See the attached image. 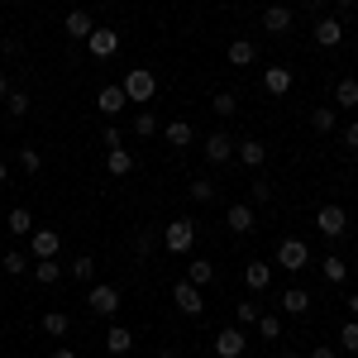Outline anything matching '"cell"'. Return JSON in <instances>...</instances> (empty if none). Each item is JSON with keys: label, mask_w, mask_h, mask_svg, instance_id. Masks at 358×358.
Segmentation results:
<instances>
[{"label": "cell", "mask_w": 358, "mask_h": 358, "mask_svg": "<svg viewBox=\"0 0 358 358\" xmlns=\"http://www.w3.org/2000/svg\"><path fill=\"white\" fill-rule=\"evenodd\" d=\"M192 201L210 206V201H215V182H210V177H192Z\"/></svg>", "instance_id": "cell-34"}, {"label": "cell", "mask_w": 358, "mask_h": 358, "mask_svg": "<svg viewBox=\"0 0 358 358\" xmlns=\"http://www.w3.org/2000/svg\"><path fill=\"white\" fill-rule=\"evenodd\" d=\"M106 5H115V0H106Z\"/></svg>", "instance_id": "cell-54"}, {"label": "cell", "mask_w": 358, "mask_h": 358, "mask_svg": "<svg viewBox=\"0 0 358 358\" xmlns=\"http://www.w3.org/2000/svg\"><path fill=\"white\" fill-rule=\"evenodd\" d=\"M344 358H358V354H344Z\"/></svg>", "instance_id": "cell-53"}, {"label": "cell", "mask_w": 358, "mask_h": 358, "mask_svg": "<svg viewBox=\"0 0 358 358\" xmlns=\"http://www.w3.org/2000/svg\"><path fill=\"white\" fill-rule=\"evenodd\" d=\"M10 91H15V86H10V77H5V72H0V101H5V96H10Z\"/></svg>", "instance_id": "cell-45"}, {"label": "cell", "mask_w": 358, "mask_h": 358, "mask_svg": "<svg viewBox=\"0 0 358 358\" xmlns=\"http://www.w3.org/2000/svg\"><path fill=\"white\" fill-rule=\"evenodd\" d=\"M229 153H234V138L224 134V129L206 134V158H210V163H229Z\"/></svg>", "instance_id": "cell-17"}, {"label": "cell", "mask_w": 358, "mask_h": 358, "mask_svg": "<svg viewBox=\"0 0 358 358\" xmlns=\"http://www.w3.org/2000/svg\"><path fill=\"white\" fill-rule=\"evenodd\" d=\"M263 91L268 96H287L292 91V67H268L263 72Z\"/></svg>", "instance_id": "cell-19"}, {"label": "cell", "mask_w": 358, "mask_h": 358, "mask_svg": "<svg viewBox=\"0 0 358 358\" xmlns=\"http://www.w3.org/2000/svg\"><path fill=\"white\" fill-rule=\"evenodd\" d=\"M334 106H344V110L358 106V77H339L334 82Z\"/></svg>", "instance_id": "cell-25"}, {"label": "cell", "mask_w": 358, "mask_h": 358, "mask_svg": "<svg viewBox=\"0 0 358 358\" xmlns=\"http://www.w3.org/2000/svg\"><path fill=\"white\" fill-rule=\"evenodd\" d=\"M258 334H263V339H282V315L263 310V315H258Z\"/></svg>", "instance_id": "cell-35"}, {"label": "cell", "mask_w": 358, "mask_h": 358, "mask_svg": "<svg viewBox=\"0 0 358 358\" xmlns=\"http://www.w3.org/2000/svg\"><path fill=\"white\" fill-rule=\"evenodd\" d=\"M129 349H134V330H124V325H110V330H106V354H110V358H124Z\"/></svg>", "instance_id": "cell-15"}, {"label": "cell", "mask_w": 358, "mask_h": 358, "mask_svg": "<svg viewBox=\"0 0 358 358\" xmlns=\"http://www.w3.org/2000/svg\"><path fill=\"white\" fill-rule=\"evenodd\" d=\"M86 306H91L96 315H115V310L124 306V292H120L115 282H91V287H86Z\"/></svg>", "instance_id": "cell-2"}, {"label": "cell", "mask_w": 358, "mask_h": 358, "mask_svg": "<svg viewBox=\"0 0 358 358\" xmlns=\"http://www.w3.org/2000/svg\"><path fill=\"white\" fill-rule=\"evenodd\" d=\"M172 306H177L182 315H192V320H196V315L206 310V296H201V287H192V282L182 277V282L172 287Z\"/></svg>", "instance_id": "cell-6"}, {"label": "cell", "mask_w": 358, "mask_h": 358, "mask_svg": "<svg viewBox=\"0 0 358 358\" xmlns=\"http://www.w3.org/2000/svg\"><path fill=\"white\" fill-rule=\"evenodd\" d=\"M86 53L91 57H115L120 53V34H115V29H91V38H86Z\"/></svg>", "instance_id": "cell-9"}, {"label": "cell", "mask_w": 358, "mask_h": 358, "mask_svg": "<svg viewBox=\"0 0 358 358\" xmlns=\"http://www.w3.org/2000/svg\"><path fill=\"white\" fill-rule=\"evenodd\" d=\"M20 167H24V172H38V167H43V153H38V148H20Z\"/></svg>", "instance_id": "cell-40"}, {"label": "cell", "mask_w": 358, "mask_h": 358, "mask_svg": "<svg viewBox=\"0 0 358 358\" xmlns=\"http://www.w3.org/2000/svg\"><path fill=\"white\" fill-rule=\"evenodd\" d=\"M310 358H339V354H334V349H315Z\"/></svg>", "instance_id": "cell-47"}, {"label": "cell", "mask_w": 358, "mask_h": 358, "mask_svg": "<svg viewBox=\"0 0 358 358\" xmlns=\"http://www.w3.org/2000/svg\"><path fill=\"white\" fill-rule=\"evenodd\" d=\"M106 172H110V177H129V172H134V153H129L124 143L106 148Z\"/></svg>", "instance_id": "cell-14"}, {"label": "cell", "mask_w": 358, "mask_h": 358, "mask_svg": "<svg viewBox=\"0 0 358 358\" xmlns=\"http://www.w3.org/2000/svg\"><path fill=\"white\" fill-rule=\"evenodd\" d=\"M224 220H229L234 234H248V229L258 224V215H253V206H229V215H224Z\"/></svg>", "instance_id": "cell-27"}, {"label": "cell", "mask_w": 358, "mask_h": 358, "mask_svg": "<svg viewBox=\"0 0 358 358\" xmlns=\"http://www.w3.org/2000/svg\"><path fill=\"white\" fill-rule=\"evenodd\" d=\"M38 330H43V334H53V339H62V334L72 330V320H67V315H62V310H48V315H43V320H38Z\"/></svg>", "instance_id": "cell-29"}, {"label": "cell", "mask_w": 358, "mask_h": 358, "mask_svg": "<svg viewBox=\"0 0 358 358\" xmlns=\"http://www.w3.org/2000/svg\"><path fill=\"white\" fill-rule=\"evenodd\" d=\"M277 301H282V310H287V315H306V310H310V292H306V287H287Z\"/></svg>", "instance_id": "cell-21"}, {"label": "cell", "mask_w": 358, "mask_h": 358, "mask_svg": "<svg viewBox=\"0 0 358 358\" xmlns=\"http://www.w3.org/2000/svg\"><path fill=\"white\" fill-rule=\"evenodd\" d=\"M339 344H344V354H358V320H344V330H339Z\"/></svg>", "instance_id": "cell-39"}, {"label": "cell", "mask_w": 358, "mask_h": 358, "mask_svg": "<svg viewBox=\"0 0 358 358\" xmlns=\"http://www.w3.org/2000/svg\"><path fill=\"white\" fill-rule=\"evenodd\" d=\"M0 268L10 277H24L29 273V253H20V248H10V253H0Z\"/></svg>", "instance_id": "cell-31"}, {"label": "cell", "mask_w": 358, "mask_h": 358, "mask_svg": "<svg viewBox=\"0 0 358 358\" xmlns=\"http://www.w3.org/2000/svg\"><path fill=\"white\" fill-rule=\"evenodd\" d=\"M282 358H296V354H282Z\"/></svg>", "instance_id": "cell-51"}, {"label": "cell", "mask_w": 358, "mask_h": 358, "mask_svg": "<svg viewBox=\"0 0 358 358\" xmlns=\"http://www.w3.org/2000/svg\"><path fill=\"white\" fill-rule=\"evenodd\" d=\"M306 263H310V248H306L301 239H282V244H277V268H282V273H301Z\"/></svg>", "instance_id": "cell-5"}, {"label": "cell", "mask_w": 358, "mask_h": 358, "mask_svg": "<svg viewBox=\"0 0 358 358\" xmlns=\"http://www.w3.org/2000/svg\"><path fill=\"white\" fill-rule=\"evenodd\" d=\"M315 229H320L325 239H344V234H349V215H344V206H320V210H315Z\"/></svg>", "instance_id": "cell-4"}, {"label": "cell", "mask_w": 358, "mask_h": 358, "mask_svg": "<svg viewBox=\"0 0 358 358\" xmlns=\"http://www.w3.org/2000/svg\"><path fill=\"white\" fill-rule=\"evenodd\" d=\"M158 358H182V354H177V349H163V354H158Z\"/></svg>", "instance_id": "cell-49"}, {"label": "cell", "mask_w": 358, "mask_h": 358, "mask_svg": "<svg viewBox=\"0 0 358 358\" xmlns=\"http://www.w3.org/2000/svg\"><path fill=\"white\" fill-rule=\"evenodd\" d=\"M248 196H253V206H268V201H273V182H253Z\"/></svg>", "instance_id": "cell-41"}, {"label": "cell", "mask_w": 358, "mask_h": 358, "mask_svg": "<svg viewBox=\"0 0 358 358\" xmlns=\"http://www.w3.org/2000/svg\"><path fill=\"white\" fill-rule=\"evenodd\" d=\"M62 29H67V38H77V43H86V38H91V29H96V20H91V10H67V20H62Z\"/></svg>", "instance_id": "cell-11"}, {"label": "cell", "mask_w": 358, "mask_h": 358, "mask_svg": "<svg viewBox=\"0 0 358 358\" xmlns=\"http://www.w3.org/2000/svg\"><path fill=\"white\" fill-rule=\"evenodd\" d=\"M101 143H106V148H115V143H124V138H120V129H115V124H106V134H101Z\"/></svg>", "instance_id": "cell-42"}, {"label": "cell", "mask_w": 358, "mask_h": 358, "mask_svg": "<svg viewBox=\"0 0 358 358\" xmlns=\"http://www.w3.org/2000/svg\"><path fill=\"white\" fill-rule=\"evenodd\" d=\"M57 248H62V234L34 224V234H29V258H57Z\"/></svg>", "instance_id": "cell-8"}, {"label": "cell", "mask_w": 358, "mask_h": 358, "mask_svg": "<svg viewBox=\"0 0 358 358\" xmlns=\"http://www.w3.org/2000/svg\"><path fill=\"white\" fill-rule=\"evenodd\" d=\"M163 244H167V253L187 258V253H192V244H196V220H167Z\"/></svg>", "instance_id": "cell-3"}, {"label": "cell", "mask_w": 358, "mask_h": 358, "mask_svg": "<svg viewBox=\"0 0 358 358\" xmlns=\"http://www.w3.org/2000/svg\"><path fill=\"white\" fill-rule=\"evenodd\" d=\"M0 106H5V110L15 115V120H24V115H29V96H24V91H10V96H5Z\"/></svg>", "instance_id": "cell-36"}, {"label": "cell", "mask_w": 358, "mask_h": 358, "mask_svg": "<svg viewBox=\"0 0 358 358\" xmlns=\"http://www.w3.org/2000/svg\"><path fill=\"white\" fill-rule=\"evenodd\" d=\"M53 358H77V349H53Z\"/></svg>", "instance_id": "cell-46"}, {"label": "cell", "mask_w": 358, "mask_h": 358, "mask_svg": "<svg viewBox=\"0 0 358 358\" xmlns=\"http://www.w3.org/2000/svg\"><path fill=\"white\" fill-rule=\"evenodd\" d=\"M124 106H129V96H124V86H101V96H96V110L101 115H120L124 110Z\"/></svg>", "instance_id": "cell-13"}, {"label": "cell", "mask_w": 358, "mask_h": 358, "mask_svg": "<svg viewBox=\"0 0 358 358\" xmlns=\"http://www.w3.org/2000/svg\"><path fill=\"white\" fill-rule=\"evenodd\" d=\"M354 57H358V43H354Z\"/></svg>", "instance_id": "cell-52"}, {"label": "cell", "mask_w": 358, "mask_h": 358, "mask_svg": "<svg viewBox=\"0 0 358 358\" xmlns=\"http://www.w3.org/2000/svg\"><path fill=\"white\" fill-rule=\"evenodd\" d=\"M187 282L192 287H210L215 282V263L210 258H187Z\"/></svg>", "instance_id": "cell-20"}, {"label": "cell", "mask_w": 358, "mask_h": 358, "mask_svg": "<svg viewBox=\"0 0 358 358\" xmlns=\"http://www.w3.org/2000/svg\"><path fill=\"white\" fill-rule=\"evenodd\" d=\"M244 282H248V292H268V287H273V263L253 258V263L244 268Z\"/></svg>", "instance_id": "cell-16"}, {"label": "cell", "mask_w": 358, "mask_h": 358, "mask_svg": "<svg viewBox=\"0 0 358 358\" xmlns=\"http://www.w3.org/2000/svg\"><path fill=\"white\" fill-rule=\"evenodd\" d=\"M210 110L220 115V120H234V110H239V101H234L229 91H215V101H210Z\"/></svg>", "instance_id": "cell-33"}, {"label": "cell", "mask_w": 358, "mask_h": 358, "mask_svg": "<svg viewBox=\"0 0 358 358\" xmlns=\"http://www.w3.org/2000/svg\"><path fill=\"white\" fill-rule=\"evenodd\" d=\"M253 57H258V48H253L248 38H234V43H229V67H248Z\"/></svg>", "instance_id": "cell-30"}, {"label": "cell", "mask_w": 358, "mask_h": 358, "mask_svg": "<svg viewBox=\"0 0 358 358\" xmlns=\"http://www.w3.org/2000/svg\"><path fill=\"white\" fill-rule=\"evenodd\" d=\"M344 301H349V315H354V320H358V292H349Z\"/></svg>", "instance_id": "cell-44"}, {"label": "cell", "mask_w": 358, "mask_h": 358, "mask_svg": "<svg viewBox=\"0 0 358 358\" xmlns=\"http://www.w3.org/2000/svg\"><path fill=\"white\" fill-rule=\"evenodd\" d=\"M134 134H138V138L158 134V120H153V110H138V115H134Z\"/></svg>", "instance_id": "cell-38"}, {"label": "cell", "mask_w": 358, "mask_h": 358, "mask_svg": "<svg viewBox=\"0 0 358 358\" xmlns=\"http://www.w3.org/2000/svg\"><path fill=\"white\" fill-rule=\"evenodd\" d=\"M354 273H358V263H354Z\"/></svg>", "instance_id": "cell-55"}, {"label": "cell", "mask_w": 358, "mask_h": 358, "mask_svg": "<svg viewBox=\"0 0 358 358\" xmlns=\"http://www.w3.org/2000/svg\"><path fill=\"white\" fill-rule=\"evenodd\" d=\"M344 148H354V153H358V120L349 124V129H344Z\"/></svg>", "instance_id": "cell-43"}, {"label": "cell", "mask_w": 358, "mask_h": 358, "mask_svg": "<svg viewBox=\"0 0 358 358\" xmlns=\"http://www.w3.org/2000/svg\"><path fill=\"white\" fill-rule=\"evenodd\" d=\"M34 277H38V287H53V282H62V263L57 258H34Z\"/></svg>", "instance_id": "cell-24"}, {"label": "cell", "mask_w": 358, "mask_h": 358, "mask_svg": "<svg viewBox=\"0 0 358 358\" xmlns=\"http://www.w3.org/2000/svg\"><path fill=\"white\" fill-rule=\"evenodd\" d=\"M163 138H167V143H172V148H187V143H192V138H196L192 120H172V124H167V129H163Z\"/></svg>", "instance_id": "cell-23"}, {"label": "cell", "mask_w": 358, "mask_h": 358, "mask_svg": "<svg viewBox=\"0 0 358 358\" xmlns=\"http://www.w3.org/2000/svg\"><path fill=\"white\" fill-rule=\"evenodd\" d=\"M5 182H10V167H5V163H0V187H5Z\"/></svg>", "instance_id": "cell-48"}, {"label": "cell", "mask_w": 358, "mask_h": 358, "mask_svg": "<svg viewBox=\"0 0 358 358\" xmlns=\"http://www.w3.org/2000/svg\"><path fill=\"white\" fill-rule=\"evenodd\" d=\"M315 43H320V48H339V43H344V20H339V15H320V20H315Z\"/></svg>", "instance_id": "cell-10"}, {"label": "cell", "mask_w": 358, "mask_h": 358, "mask_svg": "<svg viewBox=\"0 0 358 358\" xmlns=\"http://www.w3.org/2000/svg\"><path fill=\"white\" fill-rule=\"evenodd\" d=\"M334 124H339V110H334V106H315V110H310V129H315V134H330Z\"/></svg>", "instance_id": "cell-28"}, {"label": "cell", "mask_w": 358, "mask_h": 358, "mask_svg": "<svg viewBox=\"0 0 358 358\" xmlns=\"http://www.w3.org/2000/svg\"><path fill=\"white\" fill-rule=\"evenodd\" d=\"M263 29H268V34H287V29H292V10H287V5H268V10H263Z\"/></svg>", "instance_id": "cell-22"}, {"label": "cell", "mask_w": 358, "mask_h": 358, "mask_svg": "<svg viewBox=\"0 0 358 358\" xmlns=\"http://www.w3.org/2000/svg\"><path fill=\"white\" fill-rule=\"evenodd\" d=\"M258 315H263V310H258V301H239V310H234L239 330H244V325H258Z\"/></svg>", "instance_id": "cell-37"}, {"label": "cell", "mask_w": 358, "mask_h": 358, "mask_svg": "<svg viewBox=\"0 0 358 358\" xmlns=\"http://www.w3.org/2000/svg\"><path fill=\"white\" fill-rule=\"evenodd\" d=\"M244 349H248V334L239 325H224L215 334V358H244Z\"/></svg>", "instance_id": "cell-7"}, {"label": "cell", "mask_w": 358, "mask_h": 358, "mask_svg": "<svg viewBox=\"0 0 358 358\" xmlns=\"http://www.w3.org/2000/svg\"><path fill=\"white\" fill-rule=\"evenodd\" d=\"M67 273H72V282H91V277H96V258H72V263H67Z\"/></svg>", "instance_id": "cell-32"}, {"label": "cell", "mask_w": 358, "mask_h": 358, "mask_svg": "<svg viewBox=\"0 0 358 358\" xmlns=\"http://www.w3.org/2000/svg\"><path fill=\"white\" fill-rule=\"evenodd\" d=\"M5 229H10V234H20V239H29V234H34V215H29L24 206H15V210L5 215Z\"/></svg>", "instance_id": "cell-26"}, {"label": "cell", "mask_w": 358, "mask_h": 358, "mask_svg": "<svg viewBox=\"0 0 358 358\" xmlns=\"http://www.w3.org/2000/svg\"><path fill=\"white\" fill-rule=\"evenodd\" d=\"M234 153H239V163H244V167H263V163H268V143H263V138H239Z\"/></svg>", "instance_id": "cell-12"}, {"label": "cell", "mask_w": 358, "mask_h": 358, "mask_svg": "<svg viewBox=\"0 0 358 358\" xmlns=\"http://www.w3.org/2000/svg\"><path fill=\"white\" fill-rule=\"evenodd\" d=\"M120 86H124V96H129V106H153V96H158V77H153V67H129Z\"/></svg>", "instance_id": "cell-1"}, {"label": "cell", "mask_w": 358, "mask_h": 358, "mask_svg": "<svg viewBox=\"0 0 358 358\" xmlns=\"http://www.w3.org/2000/svg\"><path fill=\"white\" fill-rule=\"evenodd\" d=\"M5 5H24V0H5Z\"/></svg>", "instance_id": "cell-50"}, {"label": "cell", "mask_w": 358, "mask_h": 358, "mask_svg": "<svg viewBox=\"0 0 358 358\" xmlns=\"http://www.w3.org/2000/svg\"><path fill=\"white\" fill-rule=\"evenodd\" d=\"M320 277H325L330 287H344V282H349V263H344L339 253H325V258H320Z\"/></svg>", "instance_id": "cell-18"}]
</instances>
